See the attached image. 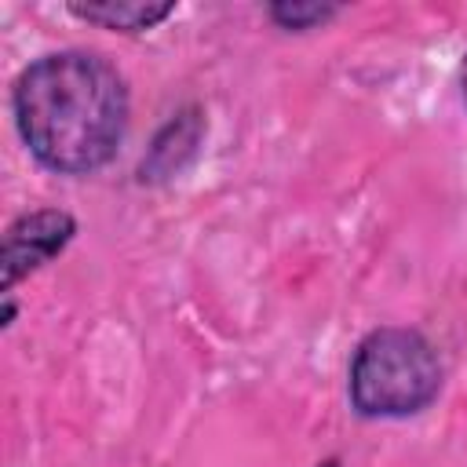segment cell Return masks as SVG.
I'll list each match as a JSON object with an SVG mask.
<instances>
[{
  "label": "cell",
  "instance_id": "obj_1",
  "mask_svg": "<svg viewBox=\"0 0 467 467\" xmlns=\"http://www.w3.org/2000/svg\"><path fill=\"white\" fill-rule=\"evenodd\" d=\"M11 117L29 157L55 175L106 168L128 131L124 73L99 51L66 47L33 58L11 84Z\"/></svg>",
  "mask_w": 467,
  "mask_h": 467
},
{
  "label": "cell",
  "instance_id": "obj_2",
  "mask_svg": "<svg viewBox=\"0 0 467 467\" xmlns=\"http://www.w3.org/2000/svg\"><path fill=\"white\" fill-rule=\"evenodd\" d=\"M445 368L438 347L409 325L365 332L347 365V398L361 420H409L434 405Z\"/></svg>",
  "mask_w": 467,
  "mask_h": 467
},
{
  "label": "cell",
  "instance_id": "obj_3",
  "mask_svg": "<svg viewBox=\"0 0 467 467\" xmlns=\"http://www.w3.org/2000/svg\"><path fill=\"white\" fill-rule=\"evenodd\" d=\"M77 237V219L66 208H36L7 223L0 244V292L11 296L18 281L58 259Z\"/></svg>",
  "mask_w": 467,
  "mask_h": 467
},
{
  "label": "cell",
  "instance_id": "obj_4",
  "mask_svg": "<svg viewBox=\"0 0 467 467\" xmlns=\"http://www.w3.org/2000/svg\"><path fill=\"white\" fill-rule=\"evenodd\" d=\"M204 135H208V117L197 102H186L179 106L150 139L139 168H135V179L142 186H161L168 179H175L179 171H186L193 164V157L201 153L204 146Z\"/></svg>",
  "mask_w": 467,
  "mask_h": 467
},
{
  "label": "cell",
  "instance_id": "obj_5",
  "mask_svg": "<svg viewBox=\"0 0 467 467\" xmlns=\"http://www.w3.org/2000/svg\"><path fill=\"white\" fill-rule=\"evenodd\" d=\"M66 11L88 26L109 29V33H150L157 29L164 18L175 15V0H73L66 4Z\"/></svg>",
  "mask_w": 467,
  "mask_h": 467
},
{
  "label": "cell",
  "instance_id": "obj_6",
  "mask_svg": "<svg viewBox=\"0 0 467 467\" xmlns=\"http://www.w3.org/2000/svg\"><path fill=\"white\" fill-rule=\"evenodd\" d=\"M336 15H339V4H328V0H270L266 4V18L285 33L321 29Z\"/></svg>",
  "mask_w": 467,
  "mask_h": 467
},
{
  "label": "cell",
  "instance_id": "obj_7",
  "mask_svg": "<svg viewBox=\"0 0 467 467\" xmlns=\"http://www.w3.org/2000/svg\"><path fill=\"white\" fill-rule=\"evenodd\" d=\"M15 317H18V303H15V296H4L0 299V328L7 332L15 325Z\"/></svg>",
  "mask_w": 467,
  "mask_h": 467
},
{
  "label": "cell",
  "instance_id": "obj_8",
  "mask_svg": "<svg viewBox=\"0 0 467 467\" xmlns=\"http://www.w3.org/2000/svg\"><path fill=\"white\" fill-rule=\"evenodd\" d=\"M460 99H463V106H467V55L460 58Z\"/></svg>",
  "mask_w": 467,
  "mask_h": 467
},
{
  "label": "cell",
  "instance_id": "obj_9",
  "mask_svg": "<svg viewBox=\"0 0 467 467\" xmlns=\"http://www.w3.org/2000/svg\"><path fill=\"white\" fill-rule=\"evenodd\" d=\"M314 467H343V460H339V456H325V460H317Z\"/></svg>",
  "mask_w": 467,
  "mask_h": 467
}]
</instances>
